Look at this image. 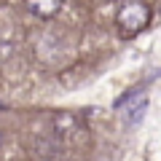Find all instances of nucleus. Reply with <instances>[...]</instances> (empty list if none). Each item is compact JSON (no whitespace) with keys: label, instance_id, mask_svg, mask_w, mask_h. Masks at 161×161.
Here are the masks:
<instances>
[{"label":"nucleus","instance_id":"obj_1","mask_svg":"<svg viewBox=\"0 0 161 161\" xmlns=\"http://www.w3.org/2000/svg\"><path fill=\"white\" fill-rule=\"evenodd\" d=\"M115 19H118V27H124L126 32H140V30L148 24L150 14H148V8H145L140 0H129V3L121 6V11H118Z\"/></svg>","mask_w":161,"mask_h":161},{"label":"nucleus","instance_id":"obj_2","mask_svg":"<svg viewBox=\"0 0 161 161\" xmlns=\"http://www.w3.org/2000/svg\"><path fill=\"white\" fill-rule=\"evenodd\" d=\"M59 6H62V0H27V8L40 19L54 16V14L59 11Z\"/></svg>","mask_w":161,"mask_h":161},{"label":"nucleus","instance_id":"obj_3","mask_svg":"<svg viewBox=\"0 0 161 161\" xmlns=\"http://www.w3.org/2000/svg\"><path fill=\"white\" fill-rule=\"evenodd\" d=\"M145 113H148V97H140L126 113H121V115H124V121H126V126H140L142 118H145Z\"/></svg>","mask_w":161,"mask_h":161},{"label":"nucleus","instance_id":"obj_4","mask_svg":"<svg viewBox=\"0 0 161 161\" xmlns=\"http://www.w3.org/2000/svg\"><path fill=\"white\" fill-rule=\"evenodd\" d=\"M0 145H3V132H0Z\"/></svg>","mask_w":161,"mask_h":161}]
</instances>
